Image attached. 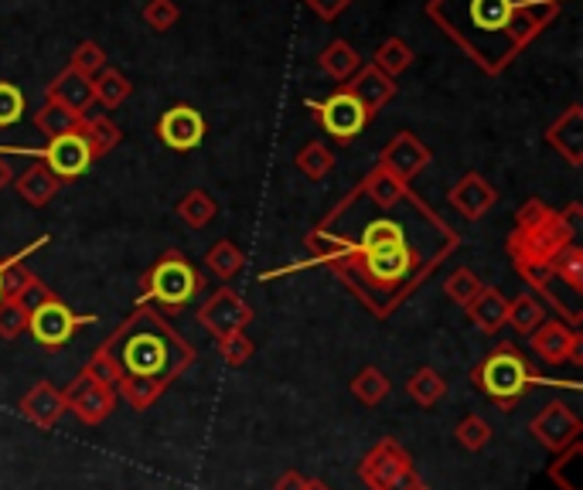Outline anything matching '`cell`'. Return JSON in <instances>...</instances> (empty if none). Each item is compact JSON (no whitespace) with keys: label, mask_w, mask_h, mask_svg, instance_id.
<instances>
[{"label":"cell","mask_w":583,"mask_h":490,"mask_svg":"<svg viewBox=\"0 0 583 490\" xmlns=\"http://www.w3.org/2000/svg\"><path fill=\"white\" fill-rule=\"evenodd\" d=\"M205 133H208L205 117H202L195 106H188V102H177V106L164 109V117L158 120L161 143L171 146V150H177V154H188V150H195L205 140Z\"/></svg>","instance_id":"5bb4252c"},{"label":"cell","mask_w":583,"mask_h":490,"mask_svg":"<svg viewBox=\"0 0 583 490\" xmlns=\"http://www.w3.org/2000/svg\"><path fill=\"white\" fill-rule=\"evenodd\" d=\"M345 89L358 99L361 109L369 112V120H376L382 112V106L392 102V96H396V79H389V75L379 72L376 65H361L345 83Z\"/></svg>","instance_id":"e0dca14e"},{"label":"cell","mask_w":583,"mask_h":490,"mask_svg":"<svg viewBox=\"0 0 583 490\" xmlns=\"http://www.w3.org/2000/svg\"><path fill=\"white\" fill-rule=\"evenodd\" d=\"M249 320H252V307L229 286L215 290L202 304V311H198V324L215 337V341H218V337L236 334V330H246Z\"/></svg>","instance_id":"8fae6325"},{"label":"cell","mask_w":583,"mask_h":490,"mask_svg":"<svg viewBox=\"0 0 583 490\" xmlns=\"http://www.w3.org/2000/svg\"><path fill=\"white\" fill-rule=\"evenodd\" d=\"M311 262L373 317H392L461 249V236L410 184L379 164L304 239Z\"/></svg>","instance_id":"6da1fadb"},{"label":"cell","mask_w":583,"mask_h":490,"mask_svg":"<svg viewBox=\"0 0 583 490\" xmlns=\"http://www.w3.org/2000/svg\"><path fill=\"white\" fill-rule=\"evenodd\" d=\"M471 382H475L501 412H512L519 405V399L539 385L542 379L532 371L529 358L516 348L501 341L498 348H492L475 368H471Z\"/></svg>","instance_id":"5b68a950"},{"label":"cell","mask_w":583,"mask_h":490,"mask_svg":"<svg viewBox=\"0 0 583 490\" xmlns=\"http://www.w3.org/2000/svg\"><path fill=\"white\" fill-rule=\"evenodd\" d=\"M355 0H304V8H311L321 21H335L338 14H345Z\"/></svg>","instance_id":"f6af8a7d"},{"label":"cell","mask_w":583,"mask_h":490,"mask_svg":"<svg viewBox=\"0 0 583 490\" xmlns=\"http://www.w3.org/2000/svg\"><path fill=\"white\" fill-rule=\"evenodd\" d=\"M181 21V8L174 0H148V8H143V24L154 28L158 34L171 31Z\"/></svg>","instance_id":"60d3db41"},{"label":"cell","mask_w":583,"mask_h":490,"mask_svg":"<svg viewBox=\"0 0 583 490\" xmlns=\"http://www.w3.org/2000/svg\"><path fill=\"white\" fill-rule=\"evenodd\" d=\"M93 96H96L99 106L117 109V106H123V102L133 96V83L127 79L120 68H109V65H106V68L96 75V79H93Z\"/></svg>","instance_id":"484cf974"},{"label":"cell","mask_w":583,"mask_h":490,"mask_svg":"<svg viewBox=\"0 0 583 490\" xmlns=\"http://www.w3.org/2000/svg\"><path fill=\"white\" fill-rule=\"evenodd\" d=\"M65 405L76 412V416L86 426H99V423H106L109 416H114L117 389L89 382V379H83V374H76V379H72V385L65 389Z\"/></svg>","instance_id":"2e32d148"},{"label":"cell","mask_w":583,"mask_h":490,"mask_svg":"<svg viewBox=\"0 0 583 490\" xmlns=\"http://www.w3.org/2000/svg\"><path fill=\"white\" fill-rule=\"evenodd\" d=\"M467 320L475 324L482 334H498L505 327V314H508V300L501 296L498 286H482V293L464 307Z\"/></svg>","instance_id":"7402d4cb"},{"label":"cell","mask_w":583,"mask_h":490,"mask_svg":"<svg viewBox=\"0 0 583 490\" xmlns=\"http://www.w3.org/2000/svg\"><path fill=\"white\" fill-rule=\"evenodd\" d=\"M358 480L369 490H423L427 483L413 470V460L392 436L379 439L366 457L358 460Z\"/></svg>","instance_id":"ba28073f"},{"label":"cell","mask_w":583,"mask_h":490,"mask_svg":"<svg viewBox=\"0 0 583 490\" xmlns=\"http://www.w3.org/2000/svg\"><path fill=\"white\" fill-rule=\"evenodd\" d=\"M106 52L96 45V42H83L76 52H72V65L68 68H76L79 75H86V79H96V75L106 68Z\"/></svg>","instance_id":"7bdbcfd3"},{"label":"cell","mask_w":583,"mask_h":490,"mask_svg":"<svg viewBox=\"0 0 583 490\" xmlns=\"http://www.w3.org/2000/svg\"><path fill=\"white\" fill-rule=\"evenodd\" d=\"M546 320L542 300L536 293H519L516 300H508V314H505V327L519 330L522 337H529L539 324Z\"/></svg>","instance_id":"4316f807"},{"label":"cell","mask_w":583,"mask_h":490,"mask_svg":"<svg viewBox=\"0 0 583 490\" xmlns=\"http://www.w3.org/2000/svg\"><path fill=\"white\" fill-rule=\"evenodd\" d=\"M298 171L304 174V177H311V181H324L327 174H332V167H335V154L327 150L321 140H311L301 154H298Z\"/></svg>","instance_id":"e575fe53"},{"label":"cell","mask_w":583,"mask_h":490,"mask_svg":"<svg viewBox=\"0 0 583 490\" xmlns=\"http://www.w3.org/2000/svg\"><path fill=\"white\" fill-rule=\"evenodd\" d=\"M114 355L123 379H143L168 389L195 364V348L154 304H137L133 314L99 345Z\"/></svg>","instance_id":"3957f363"},{"label":"cell","mask_w":583,"mask_h":490,"mask_svg":"<svg viewBox=\"0 0 583 490\" xmlns=\"http://www.w3.org/2000/svg\"><path fill=\"white\" fill-rule=\"evenodd\" d=\"M317 65H321V72L327 75V79H335V83L345 86L352 75L361 68V58H358V52L348 42H342V37H338V42H332L317 55Z\"/></svg>","instance_id":"cb8c5ba5"},{"label":"cell","mask_w":583,"mask_h":490,"mask_svg":"<svg viewBox=\"0 0 583 490\" xmlns=\"http://www.w3.org/2000/svg\"><path fill=\"white\" fill-rule=\"evenodd\" d=\"M304 490H332V487H327L324 480H307V487Z\"/></svg>","instance_id":"c3c4849f"},{"label":"cell","mask_w":583,"mask_h":490,"mask_svg":"<svg viewBox=\"0 0 583 490\" xmlns=\"http://www.w3.org/2000/svg\"><path fill=\"white\" fill-rule=\"evenodd\" d=\"M529 345L546 364H583V334L576 327H566L563 320H542L529 334Z\"/></svg>","instance_id":"4fadbf2b"},{"label":"cell","mask_w":583,"mask_h":490,"mask_svg":"<svg viewBox=\"0 0 583 490\" xmlns=\"http://www.w3.org/2000/svg\"><path fill=\"white\" fill-rule=\"evenodd\" d=\"M83 137L89 140L93 157L99 161V157H106L114 146H120L123 130H120L114 120H109V117H86V120H83Z\"/></svg>","instance_id":"4dcf8cb0"},{"label":"cell","mask_w":583,"mask_h":490,"mask_svg":"<svg viewBox=\"0 0 583 490\" xmlns=\"http://www.w3.org/2000/svg\"><path fill=\"white\" fill-rule=\"evenodd\" d=\"M252 341L246 337V330H236V334H229V337H218V355H223V361L229 364V368H242L249 358H252Z\"/></svg>","instance_id":"b9f144b4"},{"label":"cell","mask_w":583,"mask_h":490,"mask_svg":"<svg viewBox=\"0 0 583 490\" xmlns=\"http://www.w3.org/2000/svg\"><path fill=\"white\" fill-rule=\"evenodd\" d=\"M580 467H583V446H580V439H576V443H570L566 449H560L557 460L550 464V480H553L560 490H583Z\"/></svg>","instance_id":"83f0119b"},{"label":"cell","mask_w":583,"mask_h":490,"mask_svg":"<svg viewBox=\"0 0 583 490\" xmlns=\"http://www.w3.org/2000/svg\"><path fill=\"white\" fill-rule=\"evenodd\" d=\"M177 218L188 225V229H205V225H212V218L218 215V205L208 192H202V187H192V192L177 202Z\"/></svg>","instance_id":"f546056e"},{"label":"cell","mask_w":583,"mask_h":490,"mask_svg":"<svg viewBox=\"0 0 583 490\" xmlns=\"http://www.w3.org/2000/svg\"><path fill=\"white\" fill-rule=\"evenodd\" d=\"M21 300L28 304V334H31L42 348H48V351L65 348L83 327L96 324L93 314H76V311H72L58 293H52L42 280L34 283Z\"/></svg>","instance_id":"52a82bcc"},{"label":"cell","mask_w":583,"mask_h":490,"mask_svg":"<svg viewBox=\"0 0 583 490\" xmlns=\"http://www.w3.org/2000/svg\"><path fill=\"white\" fill-rule=\"evenodd\" d=\"M0 300H4V259H0Z\"/></svg>","instance_id":"681fc988"},{"label":"cell","mask_w":583,"mask_h":490,"mask_svg":"<svg viewBox=\"0 0 583 490\" xmlns=\"http://www.w3.org/2000/svg\"><path fill=\"white\" fill-rule=\"evenodd\" d=\"M304 487H307V477L298 473V470H287V473L273 483V490H304Z\"/></svg>","instance_id":"bcb514c9"},{"label":"cell","mask_w":583,"mask_h":490,"mask_svg":"<svg viewBox=\"0 0 583 490\" xmlns=\"http://www.w3.org/2000/svg\"><path fill=\"white\" fill-rule=\"evenodd\" d=\"M117 392L127 399V405L130 409H137V412H148L161 395H164V389L161 385H154V382H143V379H120V385H117Z\"/></svg>","instance_id":"8d00e7d4"},{"label":"cell","mask_w":583,"mask_h":490,"mask_svg":"<svg viewBox=\"0 0 583 490\" xmlns=\"http://www.w3.org/2000/svg\"><path fill=\"white\" fill-rule=\"evenodd\" d=\"M307 109H311V117L321 123V130L342 146L355 143L361 133H366V127L373 123L369 112L358 106V99L345 86H338L332 96H324V99H307Z\"/></svg>","instance_id":"30bf717a"},{"label":"cell","mask_w":583,"mask_h":490,"mask_svg":"<svg viewBox=\"0 0 583 490\" xmlns=\"http://www.w3.org/2000/svg\"><path fill=\"white\" fill-rule=\"evenodd\" d=\"M28 330V304L24 300H0V337L14 341Z\"/></svg>","instance_id":"f35d334b"},{"label":"cell","mask_w":583,"mask_h":490,"mask_svg":"<svg viewBox=\"0 0 583 490\" xmlns=\"http://www.w3.org/2000/svg\"><path fill=\"white\" fill-rule=\"evenodd\" d=\"M34 157L42 167H48L62 184H68V181H76V177H83L93 164H96V157H93V150H89V140L83 137V130H76V133H65V137H52L45 146H39V150H28V146H0V157Z\"/></svg>","instance_id":"9c48e42d"},{"label":"cell","mask_w":583,"mask_h":490,"mask_svg":"<svg viewBox=\"0 0 583 490\" xmlns=\"http://www.w3.org/2000/svg\"><path fill=\"white\" fill-rule=\"evenodd\" d=\"M423 490H427V487H423Z\"/></svg>","instance_id":"f907efd6"},{"label":"cell","mask_w":583,"mask_h":490,"mask_svg":"<svg viewBox=\"0 0 583 490\" xmlns=\"http://www.w3.org/2000/svg\"><path fill=\"white\" fill-rule=\"evenodd\" d=\"M373 65H376L379 72H386L389 79H399V75H403V72L413 65V48L403 42V37H386V42L376 48Z\"/></svg>","instance_id":"d6a6232c"},{"label":"cell","mask_w":583,"mask_h":490,"mask_svg":"<svg viewBox=\"0 0 583 490\" xmlns=\"http://www.w3.org/2000/svg\"><path fill=\"white\" fill-rule=\"evenodd\" d=\"M45 99L79 112V117H86V112L93 109L96 96H93V79H86V75H79L76 68H62L55 79L48 83V92Z\"/></svg>","instance_id":"44dd1931"},{"label":"cell","mask_w":583,"mask_h":490,"mask_svg":"<svg viewBox=\"0 0 583 490\" xmlns=\"http://www.w3.org/2000/svg\"><path fill=\"white\" fill-rule=\"evenodd\" d=\"M482 280H478V273H471V270H454L451 276H447V283H444V293H447V300H454L457 307H467L471 300H475L478 293H482Z\"/></svg>","instance_id":"74e56055"},{"label":"cell","mask_w":583,"mask_h":490,"mask_svg":"<svg viewBox=\"0 0 583 490\" xmlns=\"http://www.w3.org/2000/svg\"><path fill=\"white\" fill-rule=\"evenodd\" d=\"M454 436H457V443H461L464 449L478 454V449H485V446L492 443V426H488L482 416H464V420L457 423Z\"/></svg>","instance_id":"ab89813d"},{"label":"cell","mask_w":583,"mask_h":490,"mask_svg":"<svg viewBox=\"0 0 583 490\" xmlns=\"http://www.w3.org/2000/svg\"><path fill=\"white\" fill-rule=\"evenodd\" d=\"M11 184H14V167L4 157H0V192H8Z\"/></svg>","instance_id":"7dc6e473"},{"label":"cell","mask_w":583,"mask_h":490,"mask_svg":"<svg viewBox=\"0 0 583 490\" xmlns=\"http://www.w3.org/2000/svg\"><path fill=\"white\" fill-rule=\"evenodd\" d=\"M407 392H410V399H413L420 409H430V405H436V402H441V399L447 395V382L441 379V371L420 368V371L410 374Z\"/></svg>","instance_id":"1f68e13d"},{"label":"cell","mask_w":583,"mask_h":490,"mask_svg":"<svg viewBox=\"0 0 583 490\" xmlns=\"http://www.w3.org/2000/svg\"><path fill=\"white\" fill-rule=\"evenodd\" d=\"M24 117V92L14 83L0 79V130L14 127Z\"/></svg>","instance_id":"ee69618b"},{"label":"cell","mask_w":583,"mask_h":490,"mask_svg":"<svg viewBox=\"0 0 583 490\" xmlns=\"http://www.w3.org/2000/svg\"><path fill=\"white\" fill-rule=\"evenodd\" d=\"M14 187H18V195L31 205V208H45L58 192H62V181L42 167V164H31L21 177H14Z\"/></svg>","instance_id":"603a6c76"},{"label":"cell","mask_w":583,"mask_h":490,"mask_svg":"<svg viewBox=\"0 0 583 490\" xmlns=\"http://www.w3.org/2000/svg\"><path fill=\"white\" fill-rule=\"evenodd\" d=\"M352 395L361 402V405H379L386 395H389V379L376 368V364H366L355 379H352Z\"/></svg>","instance_id":"836d02e7"},{"label":"cell","mask_w":583,"mask_h":490,"mask_svg":"<svg viewBox=\"0 0 583 490\" xmlns=\"http://www.w3.org/2000/svg\"><path fill=\"white\" fill-rule=\"evenodd\" d=\"M83 120H86V117H79V112H72V109H65V106H58V102H52V99H45L42 109L34 112V127H39V133L48 137V140L83 130Z\"/></svg>","instance_id":"d4e9b609"},{"label":"cell","mask_w":583,"mask_h":490,"mask_svg":"<svg viewBox=\"0 0 583 490\" xmlns=\"http://www.w3.org/2000/svg\"><path fill=\"white\" fill-rule=\"evenodd\" d=\"M205 290L202 273L181 249H168L154 266L140 276V304H158L168 314H181Z\"/></svg>","instance_id":"8992f818"},{"label":"cell","mask_w":583,"mask_h":490,"mask_svg":"<svg viewBox=\"0 0 583 490\" xmlns=\"http://www.w3.org/2000/svg\"><path fill=\"white\" fill-rule=\"evenodd\" d=\"M18 409H21V416L28 423H34L39 429H52L62 420V412L68 405H65V392H58L52 382H39L31 392H24Z\"/></svg>","instance_id":"ffe728a7"},{"label":"cell","mask_w":583,"mask_h":490,"mask_svg":"<svg viewBox=\"0 0 583 490\" xmlns=\"http://www.w3.org/2000/svg\"><path fill=\"white\" fill-rule=\"evenodd\" d=\"M529 433H532L546 449H550V454H560V449H566L570 443L580 439L583 423H580V416H576L570 405L550 402V405H546L539 416L529 423Z\"/></svg>","instance_id":"9a60e30c"},{"label":"cell","mask_w":583,"mask_h":490,"mask_svg":"<svg viewBox=\"0 0 583 490\" xmlns=\"http://www.w3.org/2000/svg\"><path fill=\"white\" fill-rule=\"evenodd\" d=\"M576 215H580L576 202L566 211H557L539 198H529L516 211V229L505 239V249H508V259H512L516 273L532 270V266H546L563 246H570Z\"/></svg>","instance_id":"277c9868"},{"label":"cell","mask_w":583,"mask_h":490,"mask_svg":"<svg viewBox=\"0 0 583 490\" xmlns=\"http://www.w3.org/2000/svg\"><path fill=\"white\" fill-rule=\"evenodd\" d=\"M205 266H208V273H215L218 280H233V276H239L242 266H246V252H242L236 242H229V239H218V242L208 249V255H205Z\"/></svg>","instance_id":"f1b7e54d"},{"label":"cell","mask_w":583,"mask_h":490,"mask_svg":"<svg viewBox=\"0 0 583 490\" xmlns=\"http://www.w3.org/2000/svg\"><path fill=\"white\" fill-rule=\"evenodd\" d=\"M430 161H433L430 146L410 130H399L379 154V167L386 174H392L396 181H403V184H410L417 174H423L430 167Z\"/></svg>","instance_id":"7c38bea8"},{"label":"cell","mask_w":583,"mask_h":490,"mask_svg":"<svg viewBox=\"0 0 583 490\" xmlns=\"http://www.w3.org/2000/svg\"><path fill=\"white\" fill-rule=\"evenodd\" d=\"M546 143H550L570 167H580L583 164V106H570L563 117H557V123L546 130Z\"/></svg>","instance_id":"d6986e66"},{"label":"cell","mask_w":583,"mask_h":490,"mask_svg":"<svg viewBox=\"0 0 583 490\" xmlns=\"http://www.w3.org/2000/svg\"><path fill=\"white\" fill-rule=\"evenodd\" d=\"M451 205L467 218V221H478V218H485L492 208H495V202H498V192L495 187L478 174V171H467L454 187H451Z\"/></svg>","instance_id":"ac0fdd59"},{"label":"cell","mask_w":583,"mask_h":490,"mask_svg":"<svg viewBox=\"0 0 583 490\" xmlns=\"http://www.w3.org/2000/svg\"><path fill=\"white\" fill-rule=\"evenodd\" d=\"M83 379H89V382H99V385H109V389H117L120 385V379H123V371H120V364L114 361V355L109 351H96L89 361H86V368L79 371Z\"/></svg>","instance_id":"d590c367"},{"label":"cell","mask_w":583,"mask_h":490,"mask_svg":"<svg viewBox=\"0 0 583 490\" xmlns=\"http://www.w3.org/2000/svg\"><path fill=\"white\" fill-rule=\"evenodd\" d=\"M563 0H427V18L488 75H501L560 18Z\"/></svg>","instance_id":"7a4b0ae2"}]
</instances>
